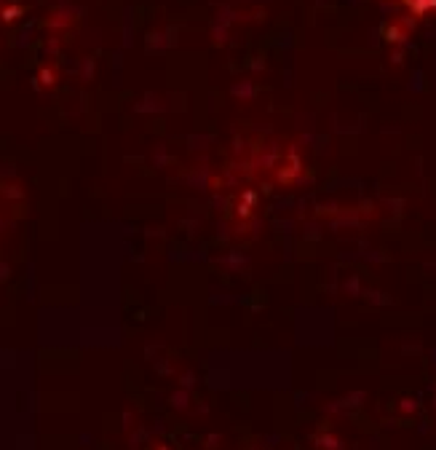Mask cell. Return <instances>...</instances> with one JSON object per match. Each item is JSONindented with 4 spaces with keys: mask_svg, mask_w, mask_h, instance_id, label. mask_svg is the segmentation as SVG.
Returning <instances> with one entry per match:
<instances>
[]
</instances>
